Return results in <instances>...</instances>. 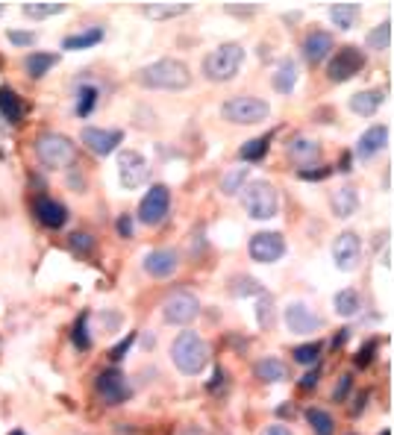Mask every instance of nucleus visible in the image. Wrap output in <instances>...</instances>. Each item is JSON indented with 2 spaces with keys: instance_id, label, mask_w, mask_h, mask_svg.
Segmentation results:
<instances>
[{
  "instance_id": "f257e3e1",
  "label": "nucleus",
  "mask_w": 394,
  "mask_h": 435,
  "mask_svg": "<svg viewBox=\"0 0 394 435\" xmlns=\"http://www.w3.org/2000/svg\"><path fill=\"white\" fill-rule=\"evenodd\" d=\"M136 82L151 92H183L191 86V71L183 59H156L136 71Z\"/></svg>"
},
{
  "instance_id": "f03ea898",
  "label": "nucleus",
  "mask_w": 394,
  "mask_h": 435,
  "mask_svg": "<svg viewBox=\"0 0 394 435\" xmlns=\"http://www.w3.org/2000/svg\"><path fill=\"white\" fill-rule=\"evenodd\" d=\"M171 362L179 374L197 377L209 365V344L191 329L179 332V336L171 341Z\"/></svg>"
},
{
  "instance_id": "7ed1b4c3",
  "label": "nucleus",
  "mask_w": 394,
  "mask_h": 435,
  "mask_svg": "<svg viewBox=\"0 0 394 435\" xmlns=\"http://www.w3.org/2000/svg\"><path fill=\"white\" fill-rule=\"evenodd\" d=\"M241 206L253 221H271L280 212V191L268 179H250L241 189Z\"/></svg>"
},
{
  "instance_id": "20e7f679",
  "label": "nucleus",
  "mask_w": 394,
  "mask_h": 435,
  "mask_svg": "<svg viewBox=\"0 0 394 435\" xmlns=\"http://www.w3.org/2000/svg\"><path fill=\"white\" fill-rule=\"evenodd\" d=\"M241 62H244L241 44H236V42L218 44L215 50H209L206 59H203V77L209 82H229L241 71Z\"/></svg>"
},
{
  "instance_id": "39448f33",
  "label": "nucleus",
  "mask_w": 394,
  "mask_h": 435,
  "mask_svg": "<svg viewBox=\"0 0 394 435\" xmlns=\"http://www.w3.org/2000/svg\"><path fill=\"white\" fill-rule=\"evenodd\" d=\"M221 115H224V121L236 127H250V124L268 121L271 106H268V100H262L256 94H236L221 106Z\"/></svg>"
},
{
  "instance_id": "423d86ee",
  "label": "nucleus",
  "mask_w": 394,
  "mask_h": 435,
  "mask_svg": "<svg viewBox=\"0 0 394 435\" xmlns=\"http://www.w3.org/2000/svg\"><path fill=\"white\" fill-rule=\"evenodd\" d=\"M36 156L44 168H68V165L77 159V147L68 136H62V132H42L36 139Z\"/></svg>"
},
{
  "instance_id": "0eeeda50",
  "label": "nucleus",
  "mask_w": 394,
  "mask_h": 435,
  "mask_svg": "<svg viewBox=\"0 0 394 435\" xmlns=\"http://www.w3.org/2000/svg\"><path fill=\"white\" fill-rule=\"evenodd\" d=\"M197 315H201V300L191 291H174L162 303V317L174 327H189L191 321H197Z\"/></svg>"
},
{
  "instance_id": "6e6552de",
  "label": "nucleus",
  "mask_w": 394,
  "mask_h": 435,
  "mask_svg": "<svg viewBox=\"0 0 394 435\" xmlns=\"http://www.w3.org/2000/svg\"><path fill=\"white\" fill-rule=\"evenodd\" d=\"M248 253L253 262L259 265H274V262H280L286 256V239H283V232H256V236H250L248 241Z\"/></svg>"
},
{
  "instance_id": "1a4fd4ad",
  "label": "nucleus",
  "mask_w": 394,
  "mask_h": 435,
  "mask_svg": "<svg viewBox=\"0 0 394 435\" xmlns=\"http://www.w3.org/2000/svg\"><path fill=\"white\" fill-rule=\"evenodd\" d=\"M151 177V162H147L139 150H121L118 153V179L124 189H139Z\"/></svg>"
},
{
  "instance_id": "9d476101",
  "label": "nucleus",
  "mask_w": 394,
  "mask_h": 435,
  "mask_svg": "<svg viewBox=\"0 0 394 435\" xmlns=\"http://www.w3.org/2000/svg\"><path fill=\"white\" fill-rule=\"evenodd\" d=\"M362 68H365V53L356 44H348L330 59V65H326V77H330L333 82H348Z\"/></svg>"
},
{
  "instance_id": "9b49d317",
  "label": "nucleus",
  "mask_w": 394,
  "mask_h": 435,
  "mask_svg": "<svg viewBox=\"0 0 394 435\" xmlns=\"http://www.w3.org/2000/svg\"><path fill=\"white\" fill-rule=\"evenodd\" d=\"M168 212H171V189L159 182V186H153L144 194L141 206H139V221L147 224V227H156V224L165 221Z\"/></svg>"
},
{
  "instance_id": "f8f14e48",
  "label": "nucleus",
  "mask_w": 394,
  "mask_h": 435,
  "mask_svg": "<svg viewBox=\"0 0 394 435\" xmlns=\"http://www.w3.org/2000/svg\"><path fill=\"white\" fill-rule=\"evenodd\" d=\"M333 262L338 271H356L359 262H362V239L356 236L353 229H344L333 241Z\"/></svg>"
},
{
  "instance_id": "ddd939ff",
  "label": "nucleus",
  "mask_w": 394,
  "mask_h": 435,
  "mask_svg": "<svg viewBox=\"0 0 394 435\" xmlns=\"http://www.w3.org/2000/svg\"><path fill=\"white\" fill-rule=\"evenodd\" d=\"M94 389H97V397H101L106 406H121L129 397V386H127V379L118 367H106V371L94 379Z\"/></svg>"
},
{
  "instance_id": "4468645a",
  "label": "nucleus",
  "mask_w": 394,
  "mask_h": 435,
  "mask_svg": "<svg viewBox=\"0 0 394 435\" xmlns=\"http://www.w3.org/2000/svg\"><path fill=\"white\" fill-rule=\"evenodd\" d=\"M80 139H83V144L94 156H109L124 141V132L121 130H103V127H83Z\"/></svg>"
},
{
  "instance_id": "2eb2a0df",
  "label": "nucleus",
  "mask_w": 394,
  "mask_h": 435,
  "mask_svg": "<svg viewBox=\"0 0 394 435\" xmlns=\"http://www.w3.org/2000/svg\"><path fill=\"white\" fill-rule=\"evenodd\" d=\"M286 327L288 332H298V336H309V332H318L324 327V317L315 315L306 303H291L286 309Z\"/></svg>"
},
{
  "instance_id": "dca6fc26",
  "label": "nucleus",
  "mask_w": 394,
  "mask_h": 435,
  "mask_svg": "<svg viewBox=\"0 0 394 435\" xmlns=\"http://www.w3.org/2000/svg\"><path fill=\"white\" fill-rule=\"evenodd\" d=\"M177 267H179V256L171 247H156V250H151V253L144 256V271L153 279H168Z\"/></svg>"
},
{
  "instance_id": "f3484780",
  "label": "nucleus",
  "mask_w": 394,
  "mask_h": 435,
  "mask_svg": "<svg viewBox=\"0 0 394 435\" xmlns=\"http://www.w3.org/2000/svg\"><path fill=\"white\" fill-rule=\"evenodd\" d=\"M386 147H388V127L386 124H374V127H368L362 132V136H359V141H356V156L362 159V162H368L374 156H380Z\"/></svg>"
},
{
  "instance_id": "a211bd4d",
  "label": "nucleus",
  "mask_w": 394,
  "mask_h": 435,
  "mask_svg": "<svg viewBox=\"0 0 394 435\" xmlns=\"http://www.w3.org/2000/svg\"><path fill=\"white\" fill-rule=\"evenodd\" d=\"M36 218L47 229H59V227H65V221H68V209L53 197H39L36 200Z\"/></svg>"
},
{
  "instance_id": "6ab92c4d",
  "label": "nucleus",
  "mask_w": 394,
  "mask_h": 435,
  "mask_svg": "<svg viewBox=\"0 0 394 435\" xmlns=\"http://www.w3.org/2000/svg\"><path fill=\"white\" fill-rule=\"evenodd\" d=\"M330 50H333V36L326 30H312L303 39V56L309 62H315V65L330 56Z\"/></svg>"
},
{
  "instance_id": "aec40b11",
  "label": "nucleus",
  "mask_w": 394,
  "mask_h": 435,
  "mask_svg": "<svg viewBox=\"0 0 394 435\" xmlns=\"http://www.w3.org/2000/svg\"><path fill=\"white\" fill-rule=\"evenodd\" d=\"M330 209H333V215L336 218H350V215H356V209H359V194H356V189L353 186H338L336 191H330Z\"/></svg>"
},
{
  "instance_id": "412c9836",
  "label": "nucleus",
  "mask_w": 394,
  "mask_h": 435,
  "mask_svg": "<svg viewBox=\"0 0 394 435\" xmlns=\"http://www.w3.org/2000/svg\"><path fill=\"white\" fill-rule=\"evenodd\" d=\"M386 103L383 89H368V92H356L350 97V112L362 115V118H371V115L380 112V106Z\"/></svg>"
},
{
  "instance_id": "4be33fe9",
  "label": "nucleus",
  "mask_w": 394,
  "mask_h": 435,
  "mask_svg": "<svg viewBox=\"0 0 394 435\" xmlns=\"http://www.w3.org/2000/svg\"><path fill=\"white\" fill-rule=\"evenodd\" d=\"M271 86H274V92H280V94H291L294 92V86H298V65H294V59H280L274 65Z\"/></svg>"
},
{
  "instance_id": "5701e85b",
  "label": "nucleus",
  "mask_w": 394,
  "mask_h": 435,
  "mask_svg": "<svg viewBox=\"0 0 394 435\" xmlns=\"http://www.w3.org/2000/svg\"><path fill=\"white\" fill-rule=\"evenodd\" d=\"M288 159L294 165H315L321 159V144L312 141V139H303V136L291 139V144H288Z\"/></svg>"
},
{
  "instance_id": "b1692460",
  "label": "nucleus",
  "mask_w": 394,
  "mask_h": 435,
  "mask_svg": "<svg viewBox=\"0 0 394 435\" xmlns=\"http://www.w3.org/2000/svg\"><path fill=\"white\" fill-rule=\"evenodd\" d=\"M0 115H4L9 124H21L24 115H27L24 100L18 97V92H12L9 86H0Z\"/></svg>"
},
{
  "instance_id": "393cba45",
  "label": "nucleus",
  "mask_w": 394,
  "mask_h": 435,
  "mask_svg": "<svg viewBox=\"0 0 394 435\" xmlns=\"http://www.w3.org/2000/svg\"><path fill=\"white\" fill-rule=\"evenodd\" d=\"M191 9V4H177V0H162V4H144L141 12L153 21H168V18H179Z\"/></svg>"
},
{
  "instance_id": "a878e982",
  "label": "nucleus",
  "mask_w": 394,
  "mask_h": 435,
  "mask_svg": "<svg viewBox=\"0 0 394 435\" xmlns=\"http://www.w3.org/2000/svg\"><path fill=\"white\" fill-rule=\"evenodd\" d=\"M256 377L262 382H286L288 379V367L283 359H277V356H262L256 362Z\"/></svg>"
},
{
  "instance_id": "bb28decb",
  "label": "nucleus",
  "mask_w": 394,
  "mask_h": 435,
  "mask_svg": "<svg viewBox=\"0 0 394 435\" xmlns=\"http://www.w3.org/2000/svg\"><path fill=\"white\" fill-rule=\"evenodd\" d=\"M103 42V30L101 27H89L83 32H71V36L62 39V47L65 50H86V47H94Z\"/></svg>"
},
{
  "instance_id": "cd10ccee",
  "label": "nucleus",
  "mask_w": 394,
  "mask_h": 435,
  "mask_svg": "<svg viewBox=\"0 0 394 435\" xmlns=\"http://www.w3.org/2000/svg\"><path fill=\"white\" fill-rule=\"evenodd\" d=\"M333 306H336V315L353 317V315H359V309H362V300H359V291L356 289H341L333 297Z\"/></svg>"
},
{
  "instance_id": "c85d7f7f",
  "label": "nucleus",
  "mask_w": 394,
  "mask_h": 435,
  "mask_svg": "<svg viewBox=\"0 0 394 435\" xmlns=\"http://www.w3.org/2000/svg\"><path fill=\"white\" fill-rule=\"evenodd\" d=\"M306 421H309V427H312L315 435H333L336 432V421H333V415L326 409H318V406L306 409Z\"/></svg>"
},
{
  "instance_id": "c756f323",
  "label": "nucleus",
  "mask_w": 394,
  "mask_h": 435,
  "mask_svg": "<svg viewBox=\"0 0 394 435\" xmlns=\"http://www.w3.org/2000/svg\"><path fill=\"white\" fill-rule=\"evenodd\" d=\"M56 62H59L56 53H42V50H39V53H30V56L24 59V68H27L30 77H36V80H39V77H44L47 71H51Z\"/></svg>"
},
{
  "instance_id": "7c9ffc66",
  "label": "nucleus",
  "mask_w": 394,
  "mask_h": 435,
  "mask_svg": "<svg viewBox=\"0 0 394 435\" xmlns=\"http://www.w3.org/2000/svg\"><path fill=\"white\" fill-rule=\"evenodd\" d=\"M359 18V4H333L330 6V21L338 30H350Z\"/></svg>"
},
{
  "instance_id": "2f4dec72",
  "label": "nucleus",
  "mask_w": 394,
  "mask_h": 435,
  "mask_svg": "<svg viewBox=\"0 0 394 435\" xmlns=\"http://www.w3.org/2000/svg\"><path fill=\"white\" fill-rule=\"evenodd\" d=\"M65 12V4H59V0H42V4H24V15L27 18H36V21H44V18H53V15Z\"/></svg>"
},
{
  "instance_id": "473e14b6",
  "label": "nucleus",
  "mask_w": 394,
  "mask_h": 435,
  "mask_svg": "<svg viewBox=\"0 0 394 435\" xmlns=\"http://www.w3.org/2000/svg\"><path fill=\"white\" fill-rule=\"evenodd\" d=\"M248 177H250V168H233V171H227L224 179H221V191L227 197L241 194V189L248 186Z\"/></svg>"
},
{
  "instance_id": "72a5a7b5",
  "label": "nucleus",
  "mask_w": 394,
  "mask_h": 435,
  "mask_svg": "<svg viewBox=\"0 0 394 435\" xmlns=\"http://www.w3.org/2000/svg\"><path fill=\"white\" fill-rule=\"evenodd\" d=\"M97 86L94 82H86V86L77 89V115L80 118H89V115L94 112V103H97Z\"/></svg>"
},
{
  "instance_id": "f704fd0d",
  "label": "nucleus",
  "mask_w": 394,
  "mask_h": 435,
  "mask_svg": "<svg viewBox=\"0 0 394 435\" xmlns=\"http://www.w3.org/2000/svg\"><path fill=\"white\" fill-rule=\"evenodd\" d=\"M391 32H394V24L391 21H383V24H376L368 36H365V44L371 50H386L391 47Z\"/></svg>"
},
{
  "instance_id": "c9c22d12",
  "label": "nucleus",
  "mask_w": 394,
  "mask_h": 435,
  "mask_svg": "<svg viewBox=\"0 0 394 435\" xmlns=\"http://www.w3.org/2000/svg\"><path fill=\"white\" fill-rule=\"evenodd\" d=\"M271 139H274V136H259V139L244 141L241 150H239V159H244V162H259L262 156L268 153V141H271Z\"/></svg>"
},
{
  "instance_id": "e433bc0d",
  "label": "nucleus",
  "mask_w": 394,
  "mask_h": 435,
  "mask_svg": "<svg viewBox=\"0 0 394 435\" xmlns=\"http://www.w3.org/2000/svg\"><path fill=\"white\" fill-rule=\"evenodd\" d=\"M318 359H321V344L318 341H309V344L294 347V362H298V365H315Z\"/></svg>"
},
{
  "instance_id": "4c0bfd02",
  "label": "nucleus",
  "mask_w": 394,
  "mask_h": 435,
  "mask_svg": "<svg viewBox=\"0 0 394 435\" xmlns=\"http://www.w3.org/2000/svg\"><path fill=\"white\" fill-rule=\"evenodd\" d=\"M233 294H265L262 291V286H259V279H253V277H244V274H236L233 277V289H229Z\"/></svg>"
},
{
  "instance_id": "58836bf2",
  "label": "nucleus",
  "mask_w": 394,
  "mask_h": 435,
  "mask_svg": "<svg viewBox=\"0 0 394 435\" xmlns=\"http://www.w3.org/2000/svg\"><path fill=\"white\" fill-rule=\"evenodd\" d=\"M86 324H89V312L77 317L74 332H71V339H74V347H77V350H89V347H91V339H89V329H86Z\"/></svg>"
},
{
  "instance_id": "ea45409f",
  "label": "nucleus",
  "mask_w": 394,
  "mask_h": 435,
  "mask_svg": "<svg viewBox=\"0 0 394 435\" xmlns=\"http://www.w3.org/2000/svg\"><path fill=\"white\" fill-rule=\"evenodd\" d=\"M68 244H71V250H77L80 256H86V253L94 250V239L89 236V232H74V236L68 239Z\"/></svg>"
},
{
  "instance_id": "a19ab883",
  "label": "nucleus",
  "mask_w": 394,
  "mask_h": 435,
  "mask_svg": "<svg viewBox=\"0 0 394 435\" xmlns=\"http://www.w3.org/2000/svg\"><path fill=\"white\" fill-rule=\"evenodd\" d=\"M330 174H333V168H324V165H321V168H318V165H312V168H298V177H300V179H309V182L326 179Z\"/></svg>"
},
{
  "instance_id": "79ce46f5",
  "label": "nucleus",
  "mask_w": 394,
  "mask_h": 435,
  "mask_svg": "<svg viewBox=\"0 0 394 435\" xmlns=\"http://www.w3.org/2000/svg\"><path fill=\"white\" fill-rule=\"evenodd\" d=\"M6 39L15 44V47H30L32 42H36V32H27V30H9Z\"/></svg>"
},
{
  "instance_id": "37998d69",
  "label": "nucleus",
  "mask_w": 394,
  "mask_h": 435,
  "mask_svg": "<svg viewBox=\"0 0 394 435\" xmlns=\"http://www.w3.org/2000/svg\"><path fill=\"white\" fill-rule=\"evenodd\" d=\"M350 389H353V377H350V374H341L338 382H336V391H333V400H336V403H341V400L350 394Z\"/></svg>"
},
{
  "instance_id": "c03bdc74",
  "label": "nucleus",
  "mask_w": 394,
  "mask_h": 435,
  "mask_svg": "<svg viewBox=\"0 0 394 435\" xmlns=\"http://www.w3.org/2000/svg\"><path fill=\"white\" fill-rule=\"evenodd\" d=\"M133 344H136V332H129V336H127V339H124V341H121V344H118V347H115L112 353H109V356H112V362H121V359L127 356V350L133 347Z\"/></svg>"
},
{
  "instance_id": "a18cd8bd",
  "label": "nucleus",
  "mask_w": 394,
  "mask_h": 435,
  "mask_svg": "<svg viewBox=\"0 0 394 435\" xmlns=\"http://www.w3.org/2000/svg\"><path fill=\"white\" fill-rule=\"evenodd\" d=\"M271 306H274V300H271L268 294H262V300H259V309H256V315H259V324H262V327H268V324H271V317H268Z\"/></svg>"
},
{
  "instance_id": "49530a36",
  "label": "nucleus",
  "mask_w": 394,
  "mask_h": 435,
  "mask_svg": "<svg viewBox=\"0 0 394 435\" xmlns=\"http://www.w3.org/2000/svg\"><path fill=\"white\" fill-rule=\"evenodd\" d=\"M374 350H376V341H371V344H365L362 350H359V356H356V365L359 367H365L371 359H374Z\"/></svg>"
},
{
  "instance_id": "de8ad7c7",
  "label": "nucleus",
  "mask_w": 394,
  "mask_h": 435,
  "mask_svg": "<svg viewBox=\"0 0 394 435\" xmlns=\"http://www.w3.org/2000/svg\"><path fill=\"white\" fill-rule=\"evenodd\" d=\"M118 232L124 239H133V215H121L118 218Z\"/></svg>"
},
{
  "instance_id": "09e8293b",
  "label": "nucleus",
  "mask_w": 394,
  "mask_h": 435,
  "mask_svg": "<svg viewBox=\"0 0 394 435\" xmlns=\"http://www.w3.org/2000/svg\"><path fill=\"white\" fill-rule=\"evenodd\" d=\"M318 377H321V367H315V371H309L303 379H300V389H306V391H312L318 386Z\"/></svg>"
},
{
  "instance_id": "8fccbe9b",
  "label": "nucleus",
  "mask_w": 394,
  "mask_h": 435,
  "mask_svg": "<svg viewBox=\"0 0 394 435\" xmlns=\"http://www.w3.org/2000/svg\"><path fill=\"white\" fill-rule=\"evenodd\" d=\"M262 435H294V432L288 427H283V424H271V427L262 429Z\"/></svg>"
},
{
  "instance_id": "3c124183",
  "label": "nucleus",
  "mask_w": 394,
  "mask_h": 435,
  "mask_svg": "<svg viewBox=\"0 0 394 435\" xmlns=\"http://www.w3.org/2000/svg\"><path fill=\"white\" fill-rule=\"evenodd\" d=\"M350 339V329H338V336L333 339V347H341L344 341H348Z\"/></svg>"
},
{
  "instance_id": "603ef678",
  "label": "nucleus",
  "mask_w": 394,
  "mask_h": 435,
  "mask_svg": "<svg viewBox=\"0 0 394 435\" xmlns=\"http://www.w3.org/2000/svg\"><path fill=\"white\" fill-rule=\"evenodd\" d=\"M338 171H341V174H350V153H344V156L338 159Z\"/></svg>"
},
{
  "instance_id": "864d4df0",
  "label": "nucleus",
  "mask_w": 394,
  "mask_h": 435,
  "mask_svg": "<svg viewBox=\"0 0 394 435\" xmlns=\"http://www.w3.org/2000/svg\"><path fill=\"white\" fill-rule=\"evenodd\" d=\"M383 435H391V432H383Z\"/></svg>"
},
{
  "instance_id": "5fc2aeb1",
  "label": "nucleus",
  "mask_w": 394,
  "mask_h": 435,
  "mask_svg": "<svg viewBox=\"0 0 394 435\" xmlns=\"http://www.w3.org/2000/svg\"><path fill=\"white\" fill-rule=\"evenodd\" d=\"M0 12H4V6H0Z\"/></svg>"
}]
</instances>
